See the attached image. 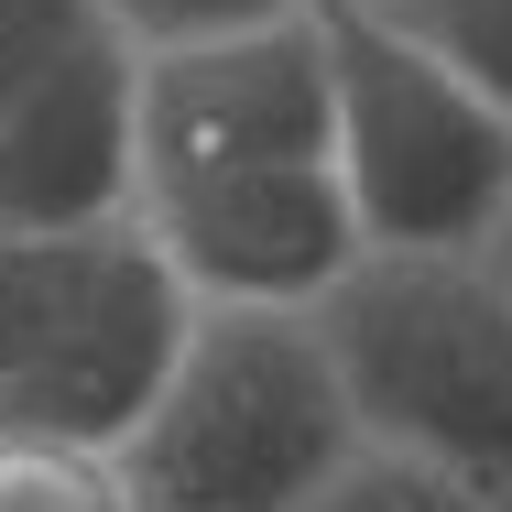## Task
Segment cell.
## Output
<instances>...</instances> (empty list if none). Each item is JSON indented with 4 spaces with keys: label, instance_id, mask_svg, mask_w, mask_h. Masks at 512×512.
Returning a JSON list of instances; mask_svg holds the SVG:
<instances>
[{
    "label": "cell",
    "instance_id": "cell-9",
    "mask_svg": "<svg viewBox=\"0 0 512 512\" xmlns=\"http://www.w3.org/2000/svg\"><path fill=\"white\" fill-rule=\"evenodd\" d=\"M0 512H142L120 447H66V436H0Z\"/></svg>",
    "mask_w": 512,
    "mask_h": 512
},
{
    "label": "cell",
    "instance_id": "cell-10",
    "mask_svg": "<svg viewBox=\"0 0 512 512\" xmlns=\"http://www.w3.org/2000/svg\"><path fill=\"white\" fill-rule=\"evenodd\" d=\"M414 44H436L491 109H512V0H382Z\"/></svg>",
    "mask_w": 512,
    "mask_h": 512
},
{
    "label": "cell",
    "instance_id": "cell-4",
    "mask_svg": "<svg viewBox=\"0 0 512 512\" xmlns=\"http://www.w3.org/2000/svg\"><path fill=\"white\" fill-rule=\"evenodd\" d=\"M327 33L316 0L251 33L142 44V186L251 175V164H327Z\"/></svg>",
    "mask_w": 512,
    "mask_h": 512
},
{
    "label": "cell",
    "instance_id": "cell-13",
    "mask_svg": "<svg viewBox=\"0 0 512 512\" xmlns=\"http://www.w3.org/2000/svg\"><path fill=\"white\" fill-rule=\"evenodd\" d=\"M284 11H306V0H109V22L131 44H207V33H251Z\"/></svg>",
    "mask_w": 512,
    "mask_h": 512
},
{
    "label": "cell",
    "instance_id": "cell-11",
    "mask_svg": "<svg viewBox=\"0 0 512 512\" xmlns=\"http://www.w3.org/2000/svg\"><path fill=\"white\" fill-rule=\"evenodd\" d=\"M306 512H502V502L447 480V469H425V458H404V447H360Z\"/></svg>",
    "mask_w": 512,
    "mask_h": 512
},
{
    "label": "cell",
    "instance_id": "cell-7",
    "mask_svg": "<svg viewBox=\"0 0 512 512\" xmlns=\"http://www.w3.org/2000/svg\"><path fill=\"white\" fill-rule=\"evenodd\" d=\"M197 316H207V306L186 295V273H175L142 229H109L99 284H88L77 327L44 349V371H33V382L0 404V436L131 447V436H142V414L164 404V382H175V360H186Z\"/></svg>",
    "mask_w": 512,
    "mask_h": 512
},
{
    "label": "cell",
    "instance_id": "cell-14",
    "mask_svg": "<svg viewBox=\"0 0 512 512\" xmlns=\"http://www.w3.org/2000/svg\"><path fill=\"white\" fill-rule=\"evenodd\" d=\"M480 262H491V273H502V295H512V207H502V229H491V240H480Z\"/></svg>",
    "mask_w": 512,
    "mask_h": 512
},
{
    "label": "cell",
    "instance_id": "cell-2",
    "mask_svg": "<svg viewBox=\"0 0 512 512\" xmlns=\"http://www.w3.org/2000/svg\"><path fill=\"white\" fill-rule=\"evenodd\" d=\"M316 327L371 447H404L512 512V295L480 251H371Z\"/></svg>",
    "mask_w": 512,
    "mask_h": 512
},
{
    "label": "cell",
    "instance_id": "cell-6",
    "mask_svg": "<svg viewBox=\"0 0 512 512\" xmlns=\"http://www.w3.org/2000/svg\"><path fill=\"white\" fill-rule=\"evenodd\" d=\"M142 207V44L109 22L0 99V229H120Z\"/></svg>",
    "mask_w": 512,
    "mask_h": 512
},
{
    "label": "cell",
    "instance_id": "cell-12",
    "mask_svg": "<svg viewBox=\"0 0 512 512\" xmlns=\"http://www.w3.org/2000/svg\"><path fill=\"white\" fill-rule=\"evenodd\" d=\"M88 33H109V0H0V99L55 55H77Z\"/></svg>",
    "mask_w": 512,
    "mask_h": 512
},
{
    "label": "cell",
    "instance_id": "cell-3",
    "mask_svg": "<svg viewBox=\"0 0 512 512\" xmlns=\"http://www.w3.org/2000/svg\"><path fill=\"white\" fill-rule=\"evenodd\" d=\"M327 33V164L371 251H480L512 207V109H491L382 0H316Z\"/></svg>",
    "mask_w": 512,
    "mask_h": 512
},
{
    "label": "cell",
    "instance_id": "cell-1",
    "mask_svg": "<svg viewBox=\"0 0 512 512\" xmlns=\"http://www.w3.org/2000/svg\"><path fill=\"white\" fill-rule=\"evenodd\" d=\"M360 447L371 436L316 316L207 306L120 469L142 512H306Z\"/></svg>",
    "mask_w": 512,
    "mask_h": 512
},
{
    "label": "cell",
    "instance_id": "cell-5",
    "mask_svg": "<svg viewBox=\"0 0 512 512\" xmlns=\"http://www.w3.org/2000/svg\"><path fill=\"white\" fill-rule=\"evenodd\" d=\"M131 229L186 273L197 306H284V316H316L360 262H371L338 164H251V175L142 186Z\"/></svg>",
    "mask_w": 512,
    "mask_h": 512
},
{
    "label": "cell",
    "instance_id": "cell-8",
    "mask_svg": "<svg viewBox=\"0 0 512 512\" xmlns=\"http://www.w3.org/2000/svg\"><path fill=\"white\" fill-rule=\"evenodd\" d=\"M120 229H131V218H120ZM99 251H109V229H77V240H55V229H0V404L44 371V349L77 327L88 284H99Z\"/></svg>",
    "mask_w": 512,
    "mask_h": 512
}]
</instances>
